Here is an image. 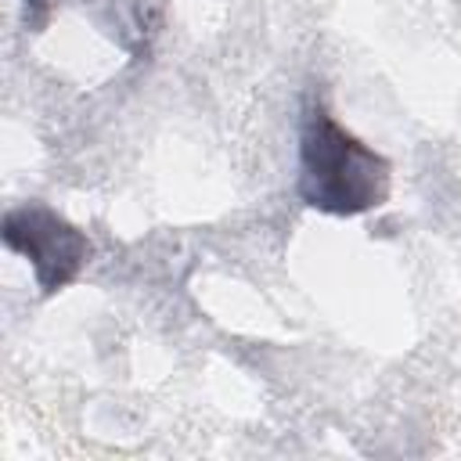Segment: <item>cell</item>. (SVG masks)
Listing matches in <instances>:
<instances>
[{"label": "cell", "instance_id": "6da1fadb", "mask_svg": "<svg viewBox=\"0 0 461 461\" xmlns=\"http://www.w3.org/2000/svg\"><path fill=\"white\" fill-rule=\"evenodd\" d=\"M389 194V162L349 133L321 101L303 108L299 198L328 216H360Z\"/></svg>", "mask_w": 461, "mask_h": 461}, {"label": "cell", "instance_id": "7a4b0ae2", "mask_svg": "<svg viewBox=\"0 0 461 461\" xmlns=\"http://www.w3.org/2000/svg\"><path fill=\"white\" fill-rule=\"evenodd\" d=\"M0 234H4V245L29 263L43 295L68 288L90 263L86 234L43 202H25L7 209Z\"/></svg>", "mask_w": 461, "mask_h": 461}]
</instances>
